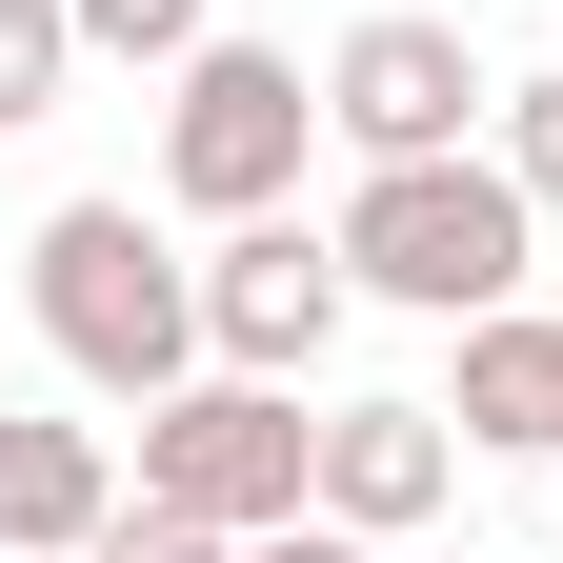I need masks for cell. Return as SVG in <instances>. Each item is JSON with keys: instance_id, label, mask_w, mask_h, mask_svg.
Here are the masks:
<instances>
[{"instance_id": "obj_1", "label": "cell", "mask_w": 563, "mask_h": 563, "mask_svg": "<svg viewBox=\"0 0 563 563\" xmlns=\"http://www.w3.org/2000/svg\"><path fill=\"white\" fill-rule=\"evenodd\" d=\"M21 322L60 342V383L81 402H162L201 383V262L162 242V201H41V242H21Z\"/></svg>"}, {"instance_id": "obj_2", "label": "cell", "mask_w": 563, "mask_h": 563, "mask_svg": "<svg viewBox=\"0 0 563 563\" xmlns=\"http://www.w3.org/2000/svg\"><path fill=\"white\" fill-rule=\"evenodd\" d=\"M342 282L402 322H483V302H523V262H543V201L504 181V141H443V162H363L342 181Z\"/></svg>"}, {"instance_id": "obj_3", "label": "cell", "mask_w": 563, "mask_h": 563, "mask_svg": "<svg viewBox=\"0 0 563 563\" xmlns=\"http://www.w3.org/2000/svg\"><path fill=\"white\" fill-rule=\"evenodd\" d=\"M302 162H322V81L282 41H201V60H162V222H262V201H302Z\"/></svg>"}, {"instance_id": "obj_4", "label": "cell", "mask_w": 563, "mask_h": 563, "mask_svg": "<svg viewBox=\"0 0 563 563\" xmlns=\"http://www.w3.org/2000/svg\"><path fill=\"white\" fill-rule=\"evenodd\" d=\"M141 504H181V523H222V543L302 523L322 504V402L302 383H242V363L162 383V402H141Z\"/></svg>"}, {"instance_id": "obj_5", "label": "cell", "mask_w": 563, "mask_h": 563, "mask_svg": "<svg viewBox=\"0 0 563 563\" xmlns=\"http://www.w3.org/2000/svg\"><path fill=\"white\" fill-rule=\"evenodd\" d=\"M504 121V81H483V41L443 21V0H363V21L322 41V141L342 162H443V141Z\"/></svg>"}, {"instance_id": "obj_6", "label": "cell", "mask_w": 563, "mask_h": 563, "mask_svg": "<svg viewBox=\"0 0 563 563\" xmlns=\"http://www.w3.org/2000/svg\"><path fill=\"white\" fill-rule=\"evenodd\" d=\"M342 242L302 222V201H262V222H222L201 242V363H242V383H322L342 363Z\"/></svg>"}, {"instance_id": "obj_7", "label": "cell", "mask_w": 563, "mask_h": 563, "mask_svg": "<svg viewBox=\"0 0 563 563\" xmlns=\"http://www.w3.org/2000/svg\"><path fill=\"white\" fill-rule=\"evenodd\" d=\"M463 463H483V443H463L443 402H322V504L363 523V543L443 523V504H463Z\"/></svg>"}, {"instance_id": "obj_8", "label": "cell", "mask_w": 563, "mask_h": 563, "mask_svg": "<svg viewBox=\"0 0 563 563\" xmlns=\"http://www.w3.org/2000/svg\"><path fill=\"white\" fill-rule=\"evenodd\" d=\"M463 363H443V422L483 463H563V322L543 302H483V322H443Z\"/></svg>"}, {"instance_id": "obj_9", "label": "cell", "mask_w": 563, "mask_h": 563, "mask_svg": "<svg viewBox=\"0 0 563 563\" xmlns=\"http://www.w3.org/2000/svg\"><path fill=\"white\" fill-rule=\"evenodd\" d=\"M121 523V463H101V422H41V402H0V563H81Z\"/></svg>"}, {"instance_id": "obj_10", "label": "cell", "mask_w": 563, "mask_h": 563, "mask_svg": "<svg viewBox=\"0 0 563 563\" xmlns=\"http://www.w3.org/2000/svg\"><path fill=\"white\" fill-rule=\"evenodd\" d=\"M81 81V0H0V141H41Z\"/></svg>"}, {"instance_id": "obj_11", "label": "cell", "mask_w": 563, "mask_h": 563, "mask_svg": "<svg viewBox=\"0 0 563 563\" xmlns=\"http://www.w3.org/2000/svg\"><path fill=\"white\" fill-rule=\"evenodd\" d=\"M201 41H222V0H81V60H141V81L201 60Z\"/></svg>"}, {"instance_id": "obj_12", "label": "cell", "mask_w": 563, "mask_h": 563, "mask_svg": "<svg viewBox=\"0 0 563 563\" xmlns=\"http://www.w3.org/2000/svg\"><path fill=\"white\" fill-rule=\"evenodd\" d=\"M483 141H504V181L543 201V242H563V81H504V121H483Z\"/></svg>"}, {"instance_id": "obj_13", "label": "cell", "mask_w": 563, "mask_h": 563, "mask_svg": "<svg viewBox=\"0 0 563 563\" xmlns=\"http://www.w3.org/2000/svg\"><path fill=\"white\" fill-rule=\"evenodd\" d=\"M81 563H242V543H222V523H181V504H121Z\"/></svg>"}, {"instance_id": "obj_14", "label": "cell", "mask_w": 563, "mask_h": 563, "mask_svg": "<svg viewBox=\"0 0 563 563\" xmlns=\"http://www.w3.org/2000/svg\"><path fill=\"white\" fill-rule=\"evenodd\" d=\"M242 563H383V543H363V523H342V504H302V523H262Z\"/></svg>"}]
</instances>
